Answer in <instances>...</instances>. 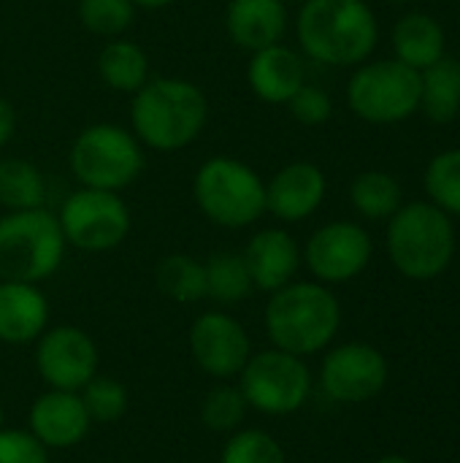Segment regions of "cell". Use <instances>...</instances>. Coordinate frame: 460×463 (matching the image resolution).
I'll return each mask as SVG.
<instances>
[{"label": "cell", "mask_w": 460, "mask_h": 463, "mask_svg": "<svg viewBox=\"0 0 460 463\" xmlns=\"http://www.w3.org/2000/svg\"><path fill=\"white\" fill-rule=\"evenodd\" d=\"M68 168L79 187L122 193L146 168L144 144L130 128L117 122H92L73 138Z\"/></svg>", "instance_id": "6"}, {"label": "cell", "mask_w": 460, "mask_h": 463, "mask_svg": "<svg viewBox=\"0 0 460 463\" xmlns=\"http://www.w3.org/2000/svg\"><path fill=\"white\" fill-rule=\"evenodd\" d=\"M388 383L385 355L361 342L342 345L331 350L320 366V385L328 399L339 404H363L374 399Z\"/></svg>", "instance_id": "14"}, {"label": "cell", "mask_w": 460, "mask_h": 463, "mask_svg": "<svg viewBox=\"0 0 460 463\" xmlns=\"http://www.w3.org/2000/svg\"><path fill=\"white\" fill-rule=\"evenodd\" d=\"M65 250L57 214L46 206L0 217V279L41 285L60 271Z\"/></svg>", "instance_id": "7"}, {"label": "cell", "mask_w": 460, "mask_h": 463, "mask_svg": "<svg viewBox=\"0 0 460 463\" xmlns=\"http://www.w3.org/2000/svg\"><path fill=\"white\" fill-rule=\"evenodd\" d=\"M268 296L263 323L277 350L306 358L325 350L339 334L342 307L328 285L293 279Z\"/></svg>", "instance_id": "3"}, {"label": "cell", "mask_w": 460, "mask_h": 463, "mask_svg": "<svg viewBox=\"0 0 460 463\" xmlns=\"http://www.w3.org/2000/svg\"><path fill=\"white\" fill-rule=\"evenodd\" d=\"M328 195V179L317 163L293 160L266 182V214L279 222L309 220Z\"/></svg>", "instance_id": "15"}, {"label": "cell", "mask_w": 460, "mask_h": 463, "mask_svg": "<svg viewBox=\"0 0 460 463\" xmlns=\"http://www.w3.org/2000/svg\"><path fill=\"white\" fill-rule=\"evenodd\" d=\"M220 463H287V456L268 431L239 429L228 437Z\"/></svg>", "instance_id": "32"}, {"label": "cell", "mask_w": 460, "mask_h": 463, "mask_svg": "<svg viewBox=\"0 0 460 463\" xmlns=\"http://www.w3.org/2000/svg\"><path fill=\"white\" fill-rule=\"evenodd\" d=\"M49 298L33 282L0 279V342L11 347L35 345L49 328Z\"/></svg>", "instance_id": "20"}, {"label": "cell", "mask_w": 460, "mask_h": 463, "mask_svg": "<svg viewBox=\"0 0 460 463\" xmlns=\"http://www.w3.org/2000/svg\"><path fill=\"white\" fill-rule=\"evenodd\" d=\"M192 201L211 225L241 231L266 214V182L249 163L217 155L195 168Z\"/></svg>", "instance_id": "5"}, {"label": "cell", "mask_w": 460, "mask_h": 463, "mask_svg": "<svg viewBox=\"0 0 460 463\" xmlns=\"http://www.w3.org/2000/svg\"><path fill=\"white\" fill-rule=\"evenodd\" d=\"M98 76L100 81L122 95H136L152 79V62L141 43L119 35L108 38L98 52Z\"/></svg>", "instance_id": "22"}, {"label": "cell", "mask_w": 460, "mask_h": 463, "mask_svg": "<svg viewBox=\"0 0 460 463\" xmlns=\"http://www.w3.org/2000/svg\"><path fill=\"white\" fill-rule=\"evenodd\" d=\"M423 184L434 206H439L450 217H460V146L439 152L428 163Z\"/></svg>", "instance_id": "29"}, {"label": "cell", "mask_w": 460, "mask_h": 463, "mask_svg": "<svg viewBox=\"0 0 460 463\" xmlns=\"http://www.w3.org/2000/svg\"><path fill=\"white\" fill-rule=\"evenodd\" d=\"M374 244L366 228L350 220L320 225L301 250L309 274L323 285H344L366 271Z\"/></svg>", "instance_id": "11"}, {"label": "cell", "mask_w": 460, "mask_h": 463, "mask_svg": "<svg viewBox=\"0 0 460 463\" xmlns=\"http://www.w3.org/2000/svg\"><path fill=\"white\" fill-rule=\"evenodd\" d=\"M247 84L252 95L268 106H287V100L306 84V57L282 43L249 54Z\"/></svg>", "instance_id": "18"}, {"label": "cell", "mask_w": 460, "mask_h": 463, "mask_svg": "<svg viewBox=\"0 0 460 463\" xmlns=\"http://www.w3.org/2000/svg\"><path fill=\"white\" fill-rule=\"evenodd\" d=\"M155 285L174 304H182V307L198 304L206 298L203 260H198L187 252H171V255L157 260Z\"/></svg>", "instance_id": "25"}, {"label": "cell", "mask_w": 460, "mask_h": 463, "mask_svg": "<svg viewBox=\"0 0 460 463\" xmlns=\"http://www.w3.org/2000/svg\"><path fill=\"white\" fill-rule=\"evenodd\" d=\"M203 271H206V298L220 307H236L255 293L241 252H230V250L214 252L203 260Z\"/></svg>", "instance_id": "26"}, {"label": "cell", "mask_w": 460, "mask_h": 463, "mask_svg": "<svg viewBox=\"0 0 460 463\" xmlns=\"http://www.w3.org/2000/svg\"><path fill=\"white\" fill-rule=\"evenodd\" d=\"M285 3H287V0H285ZM296 3H304V0H296Z\"/></svg>", "instance_id": "41"}, {"label": "cell", "mask_w": 460, "mask_h": 463, "mask_svg": "<svg viewBox=\"0 0 460 463\" xmlns=\"http://www.w3.org/2000/svg\"><path fill=\"white\" fill-rule=\"evenodd\" d=\"M176 0H133L136 8H144V11H163L168 5H174Z\"/></svg>", "instance_id": "36"}, {"label": "cell", "mask_w": 460, "mask_h": 463, "mask_svg": "<svg viewBox=\"0 0 460 463\" xmlns=\"http://www.w3.org/2000/svg\"><path fill=\"white\" fill-rule=\"evenodd\" d=\"M420 71L401 60L361 62L347 81L350 111L369 125H396L420 111Z\"/></svg>", "instance_id": "8"}, {"label": "cell", "mask_w": 460, "mask_h": 463, "mask_svg": "<svg viewBox=\"0 0 460 463\" xmlns=\"http://www.w3.org/2000/svg\"><path fill=\"white\" fill-rule=\"evenodd\" d=\"M14 133H16V111H14V103L0 95V152L11 144Z\"/></svg>", "instance_id": "35"}, {"label": "cell", "mask_w": 460, "mask_h": 463, "mask_svg": "<svg viewBox=\"0 0 460 463\" xmlns=\"http://www.w3.org/2000/svg\"><path fill=\"white\" fill-rule=\"evenodd\" d=\"M65 244L81 252H111L133 231L130 206L119 193L76 187L57 209Z\"/></svg>", "instance_id": "9"}, {"label": "cell", "mask_w": 460, "mask_h": 463, "mask_svg": "<svg viewBox=\"0 0 460 463\" xmlns=\"http://www.w3.org/2000/svg\"><path fill=\"white\" fill-rule=\"evenodd\" d=\"M390 41H393L396 60H401L415 71H426L428 65H434L447 54V35L442 22L423 11H412L401 16L393 27Z\"/></svg>", "instance_id": "21"}, {"label": "cell", "mask_w": 460, "mask_h": 463, "mask_svg": "<svg viewBox=\"0 0 460 463\" xmlns=\"http://www.w3.org/2000/svg\"><path fill=\"white\" fill-rule=\"evenodd\" d=\"M5 429V410H3V404H0V431Z\"/></svg>", "instance_id": "38"}, {"label": "cell", "mask_w": 460, "mask_h": 463, "mask_svg": "<svg viewBox=\"0 0 460 463\" xmlns=\"http://www.w3.org/2000/svg\"><path fill=\"white\" fill-rule=\"evenodd\" d=\"M195 366L214 380H233L252 355L247 328L228 312H203L192 320L187 334Z\"/></svg>", "instance_id": "13"}, {"label": "cell", "mask_w": 460, "mask_h": 463, "mask_svg": "<svg viewBox=\"0 0 460 463\" xmlns=\"http://www.w3.org/2000/svg\"><path fill=\"white\" fill-rule=\"evenodd\" d=\"M377 463H412L409 458H404V456H385V458H380Z\"/></svg>", "instance_id": "37"}, {"label": "cell", "mask_w": 460, "mask_h": 463, "mask_svg": "<svg viewBox=\"0 0 460 463\" xmlns=\"http://www.w3.org/2000/svg\"><path fill=\"white\" fill-rule=\"evenodd\" d=\"M458 24H460V8H458Z\"/></svg>", "instance_id": "40"}, {"label": "cell", "mask_w": 460, "mask_h": 463, "mask_svg": "<svg viewBox=\"0 0 460 463\" xmlns=\"http://www.w3.org/2000/svg\"><path fill=\"white\" fill-rule=\"evenodd\" d=\"M46 176L24 157H0V206L5 212L41 209L46 203Z\"/></svg>", "instance_id": "24"}, {"label": "cell", "mask_w": 460, "mask_h": 463, "mask_svg": "<svg viewBox=\"0 0 460 463\" xmlns=\"http://www.w3.org/2000/svg\"><path fill=\"white\" fill-rule=\"evenodd\" d=\"M239 377L247 407L271 418L298 412L312 393V372L306 361L277 347L252 353Z\"/></svg>", "instance_id": "10"}, {"label": "cell", "mask_w": 460, "mask_h": 463, "mask_svg": "<svg viewBox=\"0 0 460 463\" xmlns=\"http://www.w3.org/2000/svg\"><path fill=\"white\" fill-rule=\"evenodd\" d=\"M388 255L407 279H434L453 263L455 225L431 201L404 203L388 222Z\"/></svg>", "instance_id": "4"}, {"label": "cell", "mask_w": 460, "mask_h": 463, "mask_svg": "<svg viewBox=\"0 0 460 463\" xmlns=\"http://www.w3.org/2000/svg\"><path fill=\"white\" fill-rule=\"evenodd\" d=\"M0 463H49V450L22 429L0 431Z\"/></svg>", "instance_id": "34"}, {"label": "cell", "mask_w": 460, "mask_h": 463, "mask_svg": "<svg viewBox=\"0 0 460 463\" xmlns=\"http://www.w3.org/2000/svg\"><path fill=\"white\" fill-rule=\"evenodd\" d=\"M247 399L239 385L220 383L201 402V423L214 434H233L247 418Z\"/></svg>", "instance_id": "30"}, {"label": "cell", "mask_w": 460, "mask_h": 463, "mask_svg": "<svg viewBox=\"0 0 460 463\" xmlns=\"http://www.w3.org/2000/svg\"><path fill=\"white\" fill-rule=\"evenodd\" d=\"M287 109L293 114L296 122L306 125V128H317V125H325L333 114V100L331 95L317 87V84H304L290 100H287Z\"/></svg>", "instance_id": "33"}, {"label": "cell", "mask_w": 460, "mask_h": 463, "mask_svg": "<svg viewBox=\"0 0 460 463\" xmlns=\"http://www.w3.org/2000/svg\"><path fill=\"white\" fill-rule=\"evenodd\" d=\"M290 27L285 0H228L225 33L233 46L244 52H260L282 43Z\"/></svg>", "instance_id": "19"}, {"label": "cell", "mask_w": 460, "mask_h": 463, "mask_svg": "<svg viewBox=\"0 0 460 463\" xmlns=\"http://www.w3.org/2000/svg\"><path fill=\"white\" fill-rule=\"evenodd\" d=\"M81 404L89 415L92 423H117L125 418L127 412V388L114 380V377H103V374H95L81 391Z\"/></svg>", "instance_id": "31"}, {"label": "cell", "mask_w": 460, "mask_h": 463, "mask_svg": "<svg viewBox=\"0 0 460 463\" xmlns=\"http://www.w3.org/2000/svg\"><path fill=\"white\" fill-rule=\"evenodd\" d=\"M390 3H409V0H390Z\"/></svg>", "instance_id": "39"}, {"label": "cell", "mask_w": 460, "mask_h": 463, "mask_svg": "<svg viewBox=\"0 0 460 463\" xmlns=\"http://www.w3.org/2000/svg\"><path fill=\"white\" fill-rule=\"evenodd\" d=\"M241 258L255 290L260 293H274L290 285L304 263L298 241L285 228H260L258 233H252L247 247L241 250Z\"/></svg>", "instance_id": "17"}, {"label": "cell", "mask_w": 460, "mask_h": 463, "mask_svg": "<svg viewBox=\"0 0 460 463\" xmlns=\"http://www.w3.org/2000/svg\"><path fill=\"white\" fill-rule=\"evenodd\" d=\"M350 203L366 220H390L401 209V184L388 171H363L350 184Z\"/></svg>", "instance_id": "27"}, {"label": "cell", "mask_w": 460, "mask_h": 463, "mask_svg": "<svg viewBox=\"0 0 460 463\" xmlns=\"http://www.w3.org/2000/svg\"><path fill=\"white\" fill-rule=\"evenodd\" d=\"M298 52L328 68H358L380 43V22L366 0H304L296 14Z\"/></svg>", "instance_id": "1"}, {"label": "cell", "mask_w": 460, "mask_h": 463, "mask_svg": "<svg viewBox=\"0 0 460 463\" xmlns=\"http://www.w3.org/2000/svg\"><path fill=\"white\" fill-rule=\"evenodd\" d=\"M30 434L46 450H68L89 434V415L73 391H43L30 407Z\"/></svg>", "instance_id": "16"}, {"label": "cell", "mask_w": 460, "mask_h": 463, "mask_svg": "<svg viewBox=\"0 0 460 463\" xmlns=\"http://www.w3.org/2000/svg\"><path fill=\"white\" fill-rule=\"evenodd\" d=\"M209 122L206 92L182 76H152L130 95V130L144 149L171 155L195 144Z\"/></svg>", "instance_id": "2"}, {"label": "cell", "mask_w": 460, "mask_h": 463, "mask_svg": "<svg viewBox=\"0 0 460 463\" xmlns=\"http://www.w3.org/2000/svg\"><path fill=\"white\" fill-rule=\"evenodd\" d=\"M35 372L52 391L79 393L98 374V345L79 326H54L35 339Z\"/></svg>", "instance_id": "12"}, {"label": "cell", "mask_w": 460, "mask_h": 463, "mask_svg": "<svg viewBox=\"0 0 460 463\" xmlns=\"http://www.w3.org/2000/svg\"><path fill=\"white\" fill-rule=\"evenodd\" d=\"M138 8L133 0H79L76 16L81 27L98 38H119L136 24Z\"/></svg>", "instance_id": "28"}, {"label": "cell", "mask_w": 460, "mask_h": 463, "mask_svg": "<svg viewBox=\"0 0 460 463\" xmlns=\"http://www.w3.org/2000/svg\"><path fill=\"white\" fill-rule=\"evenodd\" d=\"M420 111L431 122H453L460 114V60L445 54L434 65L420 71Z\"/></svg>", "instance_id": "23"}]
</instances>
